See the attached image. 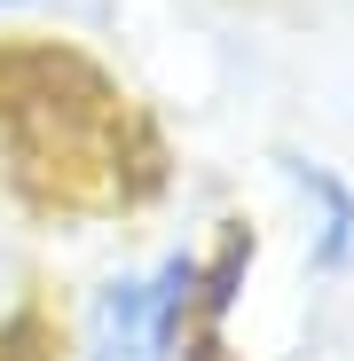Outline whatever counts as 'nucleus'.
I'll return each mask as SVG.
<instances>
[{
	"instance_id": "f257e3e1",
	"label": "nucleus",
	"mask_w": 354,
	"mask_h": 361,
	"mask_svg": "<svg viewBox=\"0 0 354 361\" xmlns=\"http://www.w3.org/2000/svg\"><path fill=\"white\" fill-rule=\"evenodd\" d=\"M64 353L71 361H228V338L205 322L197 235L95 267L71 290Z\"/></svg>"
},
{
	"instance_id": "f03ea898",
	"label": "nucleus",
	"mask_w": 354,
	"mask_h": 361,
	"mask_svg": "<svg viewBox=\"0 0 354 361\" xmlns=\"http://www.w3.org/2000/svg\"><path fill=\"white\" fill-rule=\"evenodd\" d=\"M268 180L291 228V267L315 298H346L354 290V173L307 142H276L268 149Z\"/></svg>"
},
{
	"instance_id": "7ed1b4c3",
	"label": "nucleus",
	"mask_w": 354,
	"mask_h": 361,
	"mask_svg": "<svg viewBox=\"0 0 354 361\" xmlns=\"http://www.w3.org/2000/svg\"><path fill=\"white\" fill-rule=\"evenodd\" d=\"M87 0H0V32H40V24H71Z\"/></svg>"
}]
</instances>
